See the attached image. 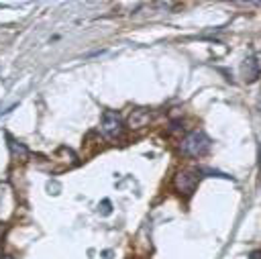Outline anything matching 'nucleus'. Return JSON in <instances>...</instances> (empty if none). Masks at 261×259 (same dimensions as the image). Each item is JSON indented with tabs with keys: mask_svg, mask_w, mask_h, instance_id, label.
<instances>
[{
	"mask_svg": "<svg viewBox=\"0 0 261 259\" xmlns=\"http://www.w3.org/2000/svg\"><path fill=\"white\" fill-rule=\"evenodd\" d=\"M212 141L204 131H192L179 141V151L188 157H202L208 153Z\"/></svg>",
	"mask_w": 261,
	"mask_h": 259,
	"instance_id": "nucleus-1",
	"label": "nucleus"
},
{
	"mask_svg": "<svg viewBox=\"0 0 261 259\" xmlns=\"http://www.w3.org/2000/svg\"><path fill=\"white\" fill-rule=\"evenodd\" d=\"M198 186V171L192 169H179L173 175V190L179 196H192Z\"/></svg>",
	"mask_w": 261,
	"mask_h": 259,
	"instance_id": "nucleus-2",
	"label": "nucleus"
},
{
	"mask_svg": "<svg viewBox=\"0 0 261 259\" xmlns=\"http://www.w3.org/2000/svg\"><path fill=\"white\" fill-rule=\"evenodd\" d=\"M102 133L104 137L108 139H120L122 133H124V124H122V118L116 110H104L102 114Z\"/></svg>",
	"mask_w": 261,
	"mask_h": 259,
	"instance_id": "nucleus-3",
	"label": "nucleus"
},
{
	"mask_svg": "<svg viewBox=\"0 0 261 259\" xmlns=\"http://www.w3.org/2000/svg\"><path fill=\"white\" fill-rule=\"evenodd\" d=\"M149 118H151L149 110L137 108V110H133L130 116H128V126H130V128H143V126H147Z\"/></svg>",
	"mask_w": 261,
	"mask_h": 259,
	"instance_id": "nucleus-4",
	"label": "nucleus"
},
{
	"mask_svg": "<svg viewBox=\"0 0 261 259\" xmlns=\"http://www.w3.org/2000/svg\"><path fill=\"white\" fill-rule=\"evenodd\" d=\"M8 149H10L12 159H16V161H27L29 149L24 147V143H18V141H14L12 137H8Z\"/></svg>",
	"mask_w": 261,
	"mask_h": 259,
	"instance_id": "nucleus-5",
	"label": "nucleus"
},
{
	"mask_svg": "<svg viewBox=\"0 0 261 259\" xmlns=\"http://www.w3.org/2000/svg\"><path fill=\"white\" fill-rule=\"evenodd\" d=\"M243 73L247 82H255L259 77V63H255L253 59H245L243 63Z\"/></svg>",
	"mask_w": 261,
	"mask_h": 259,
	"instance_id": "nucleus-6",
	"label": "nucleus"
},
{
	"mask_svg": "<svg viewBox=\"0 0 261 259\" xmlns=\"http://www.w3.org/2000/svg\"><path fill=\"white\" fill-rule=\"evenodd\" d=\"M4 237H6V224H4V222H0V245H2Z\"/></svg>",
	"mask_w": 261,
	"mask_h": 259,
	"instance_id": "nucleus-7",
	"label": "nucleus"
},
{
	"mask_svg": "<svg viewBox=\"0 0 261 259\" xmlns=\"http://www.w3.org/2000/svg\"><path fill=\"white\" fill-rule=\"evenodd\" d=\"M251 259H261V253H253V255H251Z\"/></svg>",
	"mask_w": 261,
	"mask_h": 259,
	"instance_id": "nucleus-8",
	"label": "nucleus"
},
{
	"mask_svg": "<svg viewBox=\"0 0 261 259\" xmlns=\"http://www.w3.org/2000/svg\"><path fill=\"white\" fill-rule=\"evenodd\" d=\"M2 259H12V257L10 255H2Z\"/></svg>",
	"mask_w": 261,
	"mask_h": 259,
	"instance_id": "nucleus-9",
	"label": "nucleus"
},
{
	"mask_svg": "<svg viewBox=\"0 0 261 259\" xmlns=\"http://www.w3.org/2000/svg\"><path fill=\"white\" fill-rule=\"evenodd\" d=\"M0 259H2V251H0Z\"/></svg>",
	"mask_w": 261,
	"mask_h": 259,
	"instance_id": "nucleus-10",
	"label": "nucleus"
}]
</instances>
